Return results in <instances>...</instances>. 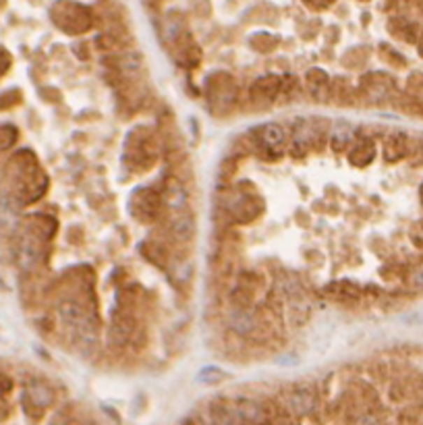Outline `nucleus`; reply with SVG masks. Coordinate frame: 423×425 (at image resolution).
I'll return each mask as SVG.
<instances>
[{
	"label": "nucleus",
	"mask_w": 423,
	"mask_h": 425,
	"mask_svg": "<svg viewBox=\"0 0 423 425\" xmlns=\"http://www.w3.org/2000/svg\"><path fill=\"white\" fill-rule=\"evenodd\" d=\"M407 152H409V141H407V137H405L403 133L390 135L388 141L384 143V156H386L388 160H392V162L405 158Z\"/></svg>",
	"instance_id": "20e7f679"
},
{
	"label": "nucleus",
	"mask_w": 423,
	"mask_h": 425,
	"mask_svg": "<svg viewBox=\"0 0 423 425\" xmlns=\"http://www.w3.org/2000/svg\"><path fill=\"white\" fill-rule=\"evenodd\" d=\"M287 407L293 415L297 417H305L309 415L313 409H315V396L313 392L309 390H297V392H291L289 394V401H287Z\"/></svg>",
	"instance_id": "f03ea898"
},
{
	"label": "nucleus",
	"mask_w": 423,
	"mask_h": 425,
	"mask_svg": "<svg viewBox=\"0 0 423 425\" xmlns=\"http://www.w3.org/2000/svg\"><path fill=\"white\" fill-rule=\"evenodd\" d=\"M173 233H175L177 239L187 241V239L193 235V222H191V218H189V216H179V218L173 222Z\"/></svg>",
	"instance_id": "9d476101"
},
{
	"label": "nucleus",
	"mask_w": 423,
	"mask_h": 425,
	"mask_svg": "<svg viewBox=\"0 0 423 425\" xmlns=\"http://www.w3.org/2000/svg\"><path fill=\"white\" fill-rule=\"evenodd\" d=\"M29 392H31V398H34L40 407H46V405L52 403V392H50V388H46L44 384H36Z\"/></svg>",
	"instance_id": "9b49d317"
},
{
	"label": "nucleus",
	"mask_w": 423,
	"mask_h": 425,
	"mask_svg": "<svg viewBox=\"0 0 423 425\" xmlns=\"http://www.w3.org/2000/svg\"><path fill=\"white\" fill-rule=\"evenodd\" d=\"M420 52H422V57H423V36H422V40H420Z\"/></svg>",
	"instance_id": "4468645a"
},
{
	"label": "nucleus",
	"mask_w": 423,
	"mask_h": 425,
	"mask_svg": "<svg viewBox=\"0 0 423 425\" xmlns=\"http://www.w3.org/2000/svg\"><path fill=\"white\" fill-rule=\"evenodd\" d=\"M237 413H239V422L257 424V422H264V419H266L261 403H255V401H241V403L237 405Z\"/></svg>",
	"instance_id": "423d86ee"
},
{
	"label": "nucleus",
	"mask_w": 423,
	"mask_h": 425,
	"mask_svg": "<svg viewBox=\"0 0 423 425\" xmlns=\"http://www.w3.org/2000/svg\"><path fill=\"white\" fill-rule=\"evenodd\" d=\"M313 139V127L311 124H297L293 133V154L301 156L309 150Z\"/></svg>",
	"instance_id": "0eeeda50"
},
{
	"label": "nucleus",
	"mask_w": 423,
	"mask_h": 425,
	"mask_svg": "<svg viewBox=\"0 0 423 425\" xmlns=\"http://www.w3.org/2000/svg\"><path fill=\"white\" fill-rule=\"evenodd\" d=\"M231 328H233L237 334L245 336V334H249V332L255 328V319H253V315H251L249 311L235 309V311L231 313Z\"/></svg>",
	"instance_id": "6e6552de"
},
{
	"label": "nucleus",
	"mask_w": 423,
	"mask_h": 425,
	"mask_svg": "<svg viewBox=\"0 0 423 425\" xmlns=\"http://www.w3.org/2000/svg\"><path fill=\"white\" fill-rule=\"evenodd\" d=\"M407 284H409V289H411L413 293H423V261L409 272Z\"/></svg>",
	"instance_id": "f8f14e48"
},
{
	"label": "nucleus",
	"mask_w": 423,
	"mask_h": 425,
	"mask_svg": "<svg viewBox=\"0 0 423 425\" xmlns=\"http://www.w3.org/2000/svg\"><path fill=\"white\" fill-rule=\"evenodd\" d=\"M353 141V127L349 122H336L330 131V143L334 152H340Z\"/></svg>",
	"instance_id": "39448f33"
},
{
	"label": "nucleus",
	"mask_w": 423,
	"mask_h": 425,
	"mask_svg": "<svg viewBox=\"0 0 423 425\" xmlns=\"http://www.w3.org/2000/svg\"><path fill=\"white\" fill-rule=\"evenodd\" d=\"M373 154H375L373 143L365 139V141H361V143H357V145H355V150L351 152L353 164H357V166H365V164H369V162H371V158H373Z\"/></svg>",
	"instance_id": "1a4fd4ad"
},
{
	"label": "nucleus",
	"mask_w": 423,
	"mask_h": 425,
	"mask_svg": "<svg viewBox=\"0 0 423 425\" xmlns=\"http://www.w3.org/2000/svg\"><path fill=\"white\" fill-rule=\"evenodd\" d=\"M59 315L64 324L81 330V328H89V322H87V315L83 311V307L77 303H62L59 307Z\"/></svg>",
	"instance_id": "7ed1b4c3"
},
{
	"label": "nucleus",
	"mask_w": 423,
	"mask_h": 425,
	"mask_svg": "<svg viewBox=\"0 0 423 425\" xmlns=\"http://www.w3.org/2000/svg\"><path fill=\"white\" fill-rule=\"evenodd\" d=\"M307 4H311V6H317V8H326V6H330V4H334L336 0H305Z\"/></svg>",
	"instance_id": "ddd939ff"
},
{
	"label": "nucleus",
	"mask_w": 423,
	"mask_h": 425,
	"mask_svg": "<svg viewBox=\"0 0 423 425\" xmlns=\"http://www.w3.org/2000/svg\"><path fill=\"white\" fill-rule=\"evenodd\" d=\"M259 141H261L264 150H266L270 156H280V152H282V147H285V131H282V127H280V124H274V122L266 124V127L261 129Z\"/></svg>",
	"instance_id": "f257e3e1"
}]
</instances>
